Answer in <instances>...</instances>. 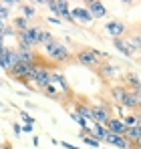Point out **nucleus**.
Segmentation results:
<instances>
[{"mask_svg":"<svg viewBox=\"0 0 141 149\" xmlns=\"http://www.w3.org/2000/svg\"><path fill=\"white\" fill-rule=\"evenodd\" d=\"M113 101L119 107L137 111L139 109V91H129L127 87H115L113 89Z\"/></svg>","mask_w":141,"mask_h":149,"instance_id":"nucleus-1","label":"nucleus"},{"mask_svg":"<svg viewBox=\"0 0 141 149\" xmlns=\"http://www.w3.org/2000/svg\"><path fill=\"white\" fill-rule=\"evenodd\" d=\"M45 52H47L48 58H52L57 63H69L70 61L69 49L63 42H59V40H48L47 45H45Z\"/></svg>","mask_w":141,"mask_h":149,"instance_id":"nucleus-2","label":"nucleus"},{"mask_svg":"<svg viewBox=\"0 0 141 149\" xmlns=\"http://www.w3.org/2000/svg\"><path fill=\"white\" fill-rule=\"evenodd\" d=\"M77 61H79L81 65L89 67V69H99V67L103 65L101 52L95 50V49H81L79 52H77Z\"/></svg>","mask_w":141,"mask_h":149,"instance_id":"nucleus-3","label":"nucleus"},{"mask_svg":"<svg viewBox=\"0 0 141 149\" xmlns=\"http://www.w3.org/2000/svg\"><path fill=\"white\" fill-rule=\"evenodd\" d=\"M8 74L16 81H22V83H30L32 81V74H34V65H26V63H18L16 67H12Z\"/></svg>","mask_w":141,"mask_h":149,"instance_id":"nucleus-4","label":"nucleus"},{"mask_svg":"<svg viewBox=\"0 0 141 149\" xmlns=\"http://www.w3.org/2000/svg\"><path fill=\"white\" fill-rule=\"evenodd\" d=\"M50 85L57 89V93H59L61 97H70V95H73V91H70V85L67 83L65 74L59 73V71H50Z\"/></svg>","mask_w":141,"mask_h":149,"instance_id":"nucleus-5","label":"nucleus"},{"mask_svg":"<svg viewBox=\"0 0 141 149\" xmlns=\"http://www.w3.org/2000/svg\"><path fill=\"white\" fill-rule=\"evenodd\" d=\"M50 71H52V69H48L43 61L36 63V65H34V74H32V83H34L36 87H40V89H45L48 83H50Z\"/></svg>","mask_w":141,"mask_h":149,"instance_id":"nucleus-6","label":"nucleus"},{"mask_svg":"<svg viewBox=\"0 0 141 149\" xmlns=\"http://www.w3.org/2000/svg\"><path fill=\"white\" fill-rule=\"evenodd\" d=\"M38 34H40V28L38 26H30L28 30L18 32V40H20V49H32L38 45Z\"/></svg>","mask_w":141,"mask_h":149,"instance_id":"nucleus-7","label":"nucleus"},{"mask_svg":"<svg viewBox=\"0 0 141 149\" xmlns=\"http://www.w3.org/2000/svg\"><path fill=\"white\" fill-rule=\"evenodd\" d=\"M45 4H47V8L52 12V14H61L67 22H75V20L70 18V6H69V2H65V0H47Z\"/></svg>","mask_w":141,"mask_h":149,"instance_id":"nucleus-8","label":"nucleus"},{"mask_svg":"<svg viewBox=\"0 0 141 149\" xmlns=\"http://www.w3.org/2000/svg\"><path fill=\"white\" fill-rule=\"evenodd\" d=\"M91 113H93V121L99 125H105L113 115H111V107L105 105V103H99V105H91Z\"/></svg>","mask_w":141,"mask_h":149,"instance_id":"nucleus-9","label":"nucleus"},{"mask_svg":"<svg viewBox=\"0 0 141 149\" xmlns=\"http://www.w3.org/2000/svg\"><path fill=\"white\" fill-rule=\"evenodd\" d=\"M85 10L89 12V16H91L93 20H95V18H103V16L107 14V8H105V4H103V2H99V0H89Z\"/></svg>","mask_w":141,"mask_h":149,"instance_id":"nucleus-10","label":"nucleus"},{"mask_svg":"<svg viewBox=\"0 0 141 149\" xmlns=\"http://www.w3.org/2000/svg\"><path fill=\"white\" fill-rule=\"evenodd\" d=\"M16 54H18V63H26V65H36V63H40L38 54L32 49H18Z\"/></svg>","mask_w":141,"mask_h":149,"instance_id":"nucleus-11","label":"nucleus"},{"mask_svg":"<svg viewBox=\"0 0 141 149\" xmlns=\"http://www.w3.org/2000/svg\"><path fill=\"white\" fill-rule=\"evenodd\" d=\"M105 30H107L113 38H121V34H125L127 26L123 24V22H119V20H109V22L105 24Z\"/></svg>","mask_w":141,"mask_h":149,"instance_id":"nucleus-12","label":"nucleus"},{"mask_svg":"<svg viewBox=\"0 0 141 149\" xmlns=\"http://www.w3.org/2000/svg\"><path fill=\"white\" fill-rule=\"evenodd\" d=\"M2 61H4V71L8 73L12 67H16V65H18V54H16V50L6 49L4 52H2Z\"/></svg>","mask_w":141,"mask_h":149,"instance_id":"nucleus-13","label":"nucleus"},{"mask_svg":"<svg viewBox=\"0 0 141 149\" xmlns=\"http://www.w3.org/2000/svg\"><path fill=\"white\" fill-rule=\"evenodd\" d=\"M70 18L73 20H79V22H83V24H91L93 22V18L89 16V12L85 10V8H70Z\"/></svg>","mask_w":141,"mask_h":149,"instance_id":"nucleus-14","label":"nucleus"},{"mask_svg":"<svg viewBox=\"0 0 141 149\" xmlns=\"http://www.w3.org/2000/svg\"><path fill=\"white\" fill-rule=\"evenodd\" d=\"M103 127H105L109 133H115V135H123V133H125V125L121 123V119H117V117H111Z\"/></svg>","mask_w":141,"mask_h":149,"instance_id":"nucleus-15","label":"nucleus"},{"mask_svg":"<svg viewBox=\"0 0 141 149\" xmlns=\"http://www.w3.org/2000/svg\"><path fill=\"white\" fill-rule=\"evenodd\" d=\"M75 113H77L79 117H83L85 121H93L91 105H87V103H83V101H77V105H75Z\"/></svg>","mask_w":141,"mask_h":149,"instance_id":"nucleus-16","label":"nucleus"},{"mask_svg":"<svg viewBox=\"0 0 141 149\" xmlns=\"http://www.w3.org/2000/svg\"><path fill=\"white\" fill-rule=\"evenodd\" d=\"M97 73H99V77H101L103 81H107V79H113V77H115L117 67H113V65H109V63H103V65L97 69Z\"/></svg>","mask_w":141,"mask_h":149,"instance_id":"nucleus-17","label":"nucleus"},{"mask_svg":"<svg viewBox=\"0 0 141 149\" xmlns=\"http://www.w3.org/2000/svg\"><path fill=\"white\" fill-rule=\"evenodd\" d=\"M123 79H125V85H127V89H129V91H139V89H141L139 74H137V73H127Z\"/></svg>","mask_w":141,"mask_h":149,"instance_id":"nucleus-18","label":"nucleus"},{"mask_svg":"<svg viewBox=\"0 0 141 149\" xmlns=\"http://www.w3.org/2000/svg\"><path fill=\"white\" fill-rule=\"evenodd\" d=\"M113 45H115V49H117L123 56H131V54H133V50L129 49V45H125L121 38H115V40H113Z\"/></svg>","mask_w":141,"mask_h":149,"instance_id":"nucleus-19","label":"nucleus"},{"mask_svg":"<svg viewBox=\"0 0 141 149\" xmlns=\"http://www.w3.org/2000/svg\"><path fill=\"white\" fill-rule=\"evenodd\" d=\"M89 133H93V135H95V139H97V141H99V139H103V137H105V133H107V129H105V127H103V125L95 123L93 127H91V129H89Z\"/></svg>","mask_w":141,"mask_h":149,"instance_id":"nucleus-20","label":"nucleus"},{"mask_svg":"<svg viewBox=\"0 0 141 149\" xmlns=\"http://www.w3.org/2000/svg\"><path fill=\"white\" fill-rule=\"evenodd\" d=\"M14 28H16V32H24V30H28L30 24H28V20L22 18V16H16L14 18Z\"/></svg>","mask_w":141,"mask_h":149,"instance_id":"nucleus-21","label":"nucleus"},{"mask_svg":"<svg viewBox=\"0 0 141 149\" xmlns=\"http://www.w3.org/2000/svg\"><path fill=\"white\" fill-rule=\"evenodd\" d=\"M20 10H22V18H26V20H28L30 16H34V14H36V10H34L30 4H22V6H20Z\"/></svg>","mask_w":141,"mask_h":149,"instance_id":"nucleus-22","label":"nucleus"},{"mask_svg":"<svg viewBox=\"0 0 141 149\" xmlns=\"http://www.w3.org/2000/svg\"><path fill=\"white\" fill-rule=\"evenodd\" d=\"M137 121H139V119H137V115H127L125 119H121V123L125 125V129H127V127H135V125H139Z\"/></svg>","mask_w":141,"mask_h":149,"instance_id":"nucleus-23","label":"nucleus"},{"mask_svg":"<svg viewBox=\"0 0 141 149\" xmlns=\"http://www.w3.org/2000/svg\"><path fill=\"white\" fill-rule=\"evenodd\" d=\"M43 91H45V95H47V97H50V99H61V95L57 93V89H54L50 83H48V85L45 87V89H43Z\"/></svg>","mask_w":141,"mask_h":149,"instance_id":"nucleus-24","label":"nucleus"},{"mask_svg":"<svg viewBox=\"0 0 141 149\" xmlns=\"http://www.w3.org/2000/svg\"><path fill=\"white\" fill-rule=\"evenodd\" d=\"M83 141H85V143H87V145H91V147H99V141H97V139H93V137H91V135H89V133H85V135H83Z\"/></svg>","mask_w":141,"mask_h":149,"instance_id":"nucleus-25","label":"nucleus"},{"mask_svg":"<svg viewBox=\"0 0 141 149\" xmlns=\"http://www.w3.org/2000/svg\"><path fill=\"white\" fill-rule=\"evenodd\" d=\"M8 14H10V10L0 2V20H4V18H8Z\"/></svg>","mask_w":141,"mask_h":149,"instance_id":"nucleus-26","label":"nucleus"},{"mask_svg":"<svg viewBox=\"0 0 141 149\" xmlns=\"http://www.w3.org/2000/svg\"><path fill=\"white\" fill-rule=\"evenodd\" d=\"M20 117H22V121H26V125H34V119L28 113H20Z\"/></svg>","mask_w":141,"mask_h":149,"instance_id":"nucleus-27","label":"nucleus"},{"mask_svg":"<svg viewBox=\"0 0 141 149\" xmlns=\"http://www.w3.org/2000/svg\"><path fill=\"white\" fill-rule=\"evenodd\" d=\"M2 38H4V30H2V32H0V54H2V52H4V40H2Z\"/></svg>","mask_w":141,"mask_h":149,"instance_id":"nucleus-28","label":"nucleus"},{"mask_svg":"<svg viewBox=\"0 0 141 149\" xmlns=\"http://www.w3.org/2000/svg\"><path fill=\"white\" fill-rule=\"evenodd\" d=\"M48 20H50V22H52V24H61V22H63V20H61V18H57V16H50V18H48Z\"/></svg>","mask_w":141,"mask_h":149,"instance_id":"nucleus-29","label":"nucleus"},{"mask_svg":"<svg viewBox=\"0 0 141 149\" xmlns=\"http://www.w3.org/2000/svg\"><path fill=\"white\" fill-rule=\"evenodd\" d=\"M20 131H22V127H20V125H18V123H14V133H16V135H18V133H20Z\"/></svg>","mask_w":141,"mask_h":149,"instance_id":"nucleus-30","label":"nucleus"},{"mask_svg":"<svg viewBox=\"0 0 141 149\" xmlns=\"http://www.w3.org/2000/svg\"><path fill=\"white\" fill-rule=\"evenodd\" d=\"M22 131H26V133H30V131H32V125H24V127H22Z\"/></svg>","mask_w":141,"mask_h":149,"instance_id":"nucleus-31","label":"nucleus"},{"mask_svg":"<svg viewBox=\"0 0 141 149\" xmlns=\"http://www.w3.org/2000/svg\"><path fill=\"white\" fill-rule=\"evenodd\" d=\"M4 30V20H0V32Z\"/></svg>","mask_w":141,"mask_h":149,"instance_id":"nucleus-32","label":"nucleus"},{"mask_svg":"<svg viewBox=\"0 0 141 149\" xmlns=\"http://www.w3.org/2000/svg\"><path fill=\"white\" fill-rule=\"evenodd\" d=\"M109 149H113V147H109Z\"/></svg>","mask_w":141,"mask_h":149,"instance_id":"nucleus-33","label":"nucleus"},{"mask_svg":"<svg viewBox=\"0 0 141 149\" xmlns=\"http://www.w3.org/2000/svg\"><path fill=\"white\" fill-rule=\"evenodd\" d=\"M0 85H2V83H0Z\"/></svg>","mask_w":141,"mask_h":149,"instance_id":"nucleus-34","label":"nucleus"}]
</instances>
